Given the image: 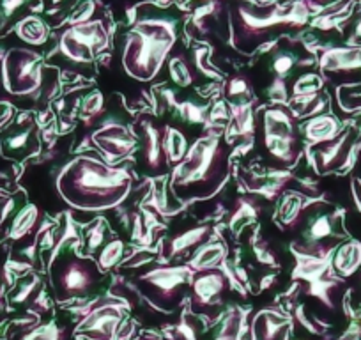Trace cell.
<instances>
[{
  "label": "cell",
  "mask_w": 361,
  "mask_h": 340,
  "mask_svg": "<svg viewBox=\"0 0 361 340\" xmlns=\"http://www.w3.org/2000/svg\"><path fill=\"white\" fill-rule=\"evenodd\" d=\"M180 25L183 15L179 9L140 6L135 23L123 34L121 62L124 71L138 82L156 80L179 41Z\"/></svg>",
  "instance_id": "obj_1"
},
{
  "label": "cell",
  "mask_w": 361,
  "mask_h": 340,
  "mask_svg": "<svg viewBox=\"0 0 361 340\" xmlns=\"http://www.w3.org/2000/svg\"><path fill=\"white\" fill-rule=\"evenodd\" d=\"M133 178L123 166H112L102 158L82 154L73 158L57 178L62 199L80 211H105L130 195Z\"/></svg>",
  "instance_id": "obj_2"
},
{
  "label": "cell",
  "mask_w": 361,
  "mask_h": 340,
  "mask_svg": "<svg viewBox=\"0 0 361 340\" xmlns=\"http://www.w3.org/2000/svg\"><path fill=\"white\" fill-rule=\"evenodd\" d=\"M231 170V147L218 135H207L190 145L188 154L177 163L170 178V190L179 200L213 197Z\"/></svg>",
  "instance_id": "obj_3"
},
{
  "label": "cell",
  "mask_w": 361,
  "mask_h": 340,
  "mask_svg": "<svg viewBox=\"0 0 361 340\" xmlns=\"http://www.w3.org/2000/svg\"><path fill=\"white\" fill-rule=\"evenodd\" d=\"M308 11L303 4L264 6L250 0H234L231 23L234 44L245 54H252L260 44L280 34L294 32L307 23Z\"/></svg>",
  "instance_id": "obj_4"
},
{
  "label": "cell",
  "mask_w": 361,
  "mask_h": 340,
  "mask_svg": "<svg viewBox=\"0 0 361 340\" xmlns=\"http://www.w3.org/2000/svg\"><path fill=\"white\" fill-rule=\"evenodd\" d=\"M103 280V272L98 262L90 257H83L71 250H64L57 255L50 268V282L55 300L66 301L85 300L96 293Z\"/></svg>",
  "instance_id": "obj_5"
},
{
  "label": "cell",
  "mask_w": 361,
  "mask_h": 340,
  "mask_svg": "<svg viewBox=\"0 0 361 340\" xmlns=\"http://www.w3.org/2000/svg\"><path fill=\"white\" fill-rule=\"evenodd\" d=\"M193 272L190 266H152L137 277V289L156 310L173 312L188 294Z\"/></svg>",
  "instance_id": "obj_6"
},
{
  "label": "cell",
  "mask_w": 361,
  "mask_h": 340,
  "mask_svg": "<svg viewBox=\"0 0 361 340\" xmlns=\"http://www.w3.org/2000/svg\"><path fill=\"white\" fill-rule=\"evenodd\" d=\"M109 44V32L102 20H90L80 25H71L61 36L55 57H61L66 68L75 71H92L98 51Z\"/></svg>",
  "instance_id": "obj_7"
},
{
  "label": "cell",
  "mask_w": 361,
  "mask_h": 340,
  "mask_svg": "<svg viewBox=\"0 0 361 340\" xmlns=\"http://www.w3.org/2000/svg\"><path fill=\"white\" fill-rule=\"evenodd\" d=\"M262 147L269 162L280 169H287L300 154V137L293 117L282 109H267L260 117Z\"/></svg>",
  "instance_id": "obj_8"
},
{
  "label": "cell",
  "mask_w": 361,
  "mask_h": 340,
  "mask_svg": "<svg viewBox=\"0 0 361 340\" xmlns=\"http://www.w3.org/2000/svg\"><path fill=\"white\" fill-rule=\"evenodd\" d=\"M4 89L15 102H34L43 92V66L36 51L13 48L6 54Z\"/></svg>",
  "instance_id": "obj_9"
},
{
  "label": "cell",
  "mask_w": 361,
  "mask_h": 340,
  "mask_svg": "<svg viewBox=\"0 0 361 340\" xmlns=\"http://www.w3.org/2000/svg\"><path fill=\"white\" fill-rule=\"evenodd\" d=\"M192 308L197 314H214L224 307L228 293V280L221 269H202L192 277Z\"/></svg>",
  "instance_id": "obj_10"
},
{
  "label": "cell",
  "mask_w": 361,
  "mask_h": 340,
  "mask_svg": "<svg viewBox=\"0 0 361 340\" xmlns=\"http://www.w3.org/2000/svg\"><path fill=\"white\" fill-rule=\"evenodd\" d=\"M137 138L138 163L144 165V172L149 176H161L169 170V159L163 156V135L159 128L154 126L149 119H144L135 130Z\"/></svg>",
  "instance_id": "obj_11"
},
{
  "label": "cell",
  "mask_w": 361,
  "mask_h": 340,
  "mask_svg": "<svg viewBox=\"0 0 361 340\" xmlns=\"http://www.w3.org/2000/svg\"><path fill=\"white\" fill-rule=\"evenodd\" d=\"M123 319L124 314L121 305H99V307L89 310L76 332L89 340H114V335Z\"/></svg>",
  "instance_id": "obj_12"
},
{
  "label": "cell",
  "mask_w": 361,
  "mask_h": 340,
  "mask_svg": "<svg viewBox=\"0 0 361 340\" xmlns=\"http://www.w3.org/2000/svg\"><path fill=\"white\" fill-rule=\"evenodd\" d=\"M336 227H338V217L331 211H321L317 207L307 210L301 214L296 229L301 231V238L307 245L321 246L329 239H336Z\"/></svg>",
  "instance_id": "obj_13"
},
{
  "label": "cell",
  "mask_w": 361,
  "mask_h": 340,
  "mask_svg": "<svg viewBox=\"0 0 361 340\" xmlns=\"http://www.w3.org/2000/svg\"><path fill=\"white\" fill-rule=\"evenodd\" d=\"M94 144L98 145L99 151L106 156L110 163H116L119 159L126 158L131 152L137 151V138L131 135L121 124H106L99 128L92 137Z\"/></svg>",
  "instance_id": "obj_14"
},
{
  "label": "cell",
  "mask_w": 361,
  "mask_h": 340,
  "mask_svg": "<svg viewBox=\"0 0 361 340\" xmlns=\"http://www.w3.org/2000/svg\"><path fill=\"white\" fill-rule=\"evenodd\" d=\"M37 149H39V138H37L36 124L32 121L18 123L16 126L9 128L0 138V151L6 158H29Z\"/></svg>",
  "instance_id": "obj_15"
},
{
  "label": "cell",
  "mask_w": 361,
  "mask_h": 340,
  "mask_svg": "<svg viewBox=\"0 0 361 340\" xmlns=\"http://www.w3.org/2000/svg\"><path fill=\"white\" fill-rule=\"evenodd\" d=\"M293 319L275 308L257 312L250 326V340H289Z\"/></svg>",
  "instance_id": "obj_16"
},
{
  "label": "cell",
  "mask_w": 361,
  "mask_h": 340,
  "mask_svg": "<svg viewBox=\"0 0 361 340\" xmlns=\"http://www.w3.org/2000/svg\"><path fill=\"white\" fill-rule=\"evenodd\" d=\"M314 57L298 44H279L269 54V68L276 75V80H286L300 69L314 66Z\"/></svg>",
  "instance_id": "obj_17"
},
{
  "label": "cell",
  "mask_w": 361,
  "mask_h": 340,
  "mask_svg": "<svg viewBox=\"0 0 361 340\" xmlns=\"http://www.w3.org/2000/svg\"><path fill=\"white\" fill-rule=\"evenodd\" d=\"M209 236L211 227H207V225L183 231L180 234L173 236L169 241H165V259L166 261H172V259L188 255L192 250H197L200 245H204Z\"/></svg>",
  "instance_id": "obj_18"
},
{
  "label": "cell",
  "mask_w": 361,
  "mask_h": 340,
  "mask_svg": "<svg viewBox=\"0 0 361 340\" xmlns=\"http://www.w3.org/2000/svg\"><path fill=\"white\" fill-rule=\"evenodd\" d=\"M321 68L324 73L357 71L361 69V51L333 48L322 55Z\"/></svg>",
  "instance_id": "obj_19"
},
{
  "label": "cell",
  "mask_w": 361,
  "mask_h": 340,
  "mask_svg": "<svg viewBox=\"0 0 361 340\" xmlns=\"http://www.w3.org/2000/svg\"><path fill=\"white\" fill-rule=\"evenodd\" d=\"M224 257H225V248L221 243L206 241L192 253L188 266L193 273L202 272V269H213V268H218V265L224 261Z\"/></svg>",
  "instance_id": "obj_20"
},
{
  "label": "cell",
  "mask_w": 361,
  "mask_h": 340,
  "mask_svg": "<svg viewBox=\"0 0 361 340\" xmlns=\"http://www.w3.org/2000/svg\"><path fill=\"white\" fill-rule=\"evenodd\" d=\"M303 133L312 144H326L335 140L338 133V121L331 116H317L303 124Z\"/></svg>",
  "instance_id": "obj_21"
},
{
  "label": "cell",
  "mask_w": 361,
  "mask_h": 340,
  "mask_svg": "<svg viewBox=\"0 0 361 340\" xmlns=\"http://www.w3.org/2000/svg\"><path fill=\"white\" fill-rule=\"evenodd\" d=\"M16 34H18L23 43L39 47V44L47 43L48 36H50V29H48L47 22L43 18H39L37 15H29L22 22H18Z\"/></svg>",
  "instance_id": "obj_22"
},
{
  "label": "cell",
  "mask_w": 361,
  "mask_h": 340,
  "mask_svg": "<svg viewBox=\"0 0 361 340\" xmlns=\"http://www.w3.org/2000/svg\"><path fill=\"white\" fill-rule=\"evenodd\" d=\"M37 220H39V211L32 204L20 207L18 213L13 217L11 225H9V238L13 241H22L23 238H29L36 231Z\"/></svg>",
  "instance_id": "obj_23"
},
{
  "label": "cell",
  "mask_w": 361,
  "mask_h": 340,
  "mask_svg": "<svg viewBox=\"0 0 361 340\" xmlns=\"http://www.w3.org/2000/svg\"><path fill=\"white\" fill-rule=\"evenodd\" d=\"M166 73H169L170 80L180 89L193 87V83L199 78L197 69H193V66L186 61L185 55L180 54L170 55V59L166 61Z\"/></svg>",
  "instance_id": "obj_24"
},
{
  "label": "cell",
  "mask_w": 361,
  "mask_h": 340,
  "mask_svg": "<svg viewBox=\"0 0 361 340\" xmlns=\"http://www.w3.org/2000/svg\"><path fill=\"white\" fill-rule=\"evenodd\" d=\"M345 142L347 137H342L338 142L331 140V142H326L322 144L321 147L315 149L314 156H315V162H317V169L319 172H328V170H333L335 166H338L340 163L343 162L345 158Z\"/></svg>",
  "instance_id": "obj_25"
},
{
  "label": "cell",
  "mask_w": 361,
  "mask_h": 340,
  "mask_svg": "<svg viewBox=\"0 0 361 340\" xmlns=\"http://www.w3.org/2000/svg\"><path fill=\"white\" fill-rule=\"evenodd\" d=\"M188 151L190 144L186 135L177 128H165V131H163V152H165V158L169 159V163H176V165L180 163L188 154Z\"/></svg>",
  "instance_id": "obj_26"
},
{
  "label": "cell",
  "mask_w": 361,
  "mask_h": 340,
  "mask_svg": "<svg viewBox=\"0 0 361 340\" xmlns=\"http://www.w3.org/2000/svg\"><path fill=\"white\" fill-rule=\"evenodd\" d=\"M303 214V197L298 193H287L276 207V221L286 229H296Z\"/></svg>",
  "instance_id": "obj_27"
},
{
  "label": "cell",
  "mask_w": 361,
  "mask_h": 340,
  "mask_svg": "<svg viewBox=\"0 0 361 340\" xmlns=\"http://www.w3.org/2000/svg\"><path fill=\"white\" fill-rule=\"evenodd\" d=\"M361 265V245L356 241H349L340 246L335 253V266L340 275H350L356 272L357 266Z\"/></svg>",
  "instance_id": "obj_28"
},
{
  "label": "cell",
  "mask_w": 361,
  "mask_h": 340,
  "mask_svg": "<svg viewBox=\"0 0 361 340\" xmlns=\"http://www.w3.org/2000/svg\"><path fill=\"white\" fill-rule=\"evenodd\" d=\"M36 2L37 0H0V30H6L15 22H22Z\"/></svg>",
  "instance_id": "obj_29"
},
{
  "label": "cell",
  "mask_w": 361,
  "mask_h": 340,
  "mask_svg": "<svg viewBox=\"0 0 361 340\" xmlns=\"http://www.w3.org/2000/svg\"><path fill=\"white\" fill-rule=\"evenodd\" d=\"M124 257V243L121 239H114V241L106 243L105 248L102 250V253L98 255V266L103 273L112 269L114 266H117L121 262V259Z\"/></svg>",
  "instance_id": "obj_30"
},
{
  "label": "cell",
  "mask_w": 361,
  "mask_h": 340,
  "mask_svg": "<svg viewBox=\"0 0 361 340\" xmlns=\"http://www.w3.org/2000/svg\"><path fill=\"white\" fill-rule=\"evenodd\" d=\"M22 340H66V329L59 328L54 322L43 326H34L27 333H23Z\"/></svg>",
  "instance_id": "obj_31"
},
{
  "label": "cell",
  "mask_w": 361,
  "mask_h": 340,
  "mask_svg": "<svg viewBox=\"0 0 361 340\" xmlns=\"http://www.w3.org/2000/svg\"><path fill=\"white\" fill-rule=\"evenodd\" d=\"M322 87L321 76L315 73H303L296 78L293 85V95L294 96H310L317 95L319 89Z\"/></svg>",
  "instance_id": "obj_32"
},
{
  "label": "cell",
  "mask_w": 361,
  "mask_h": 340,
  "mask_svg": "<svg viewBox=\"0 0 361 340\" xmlns=\"http://www.w3.org/2000/svg\"><path fill=\"white\" fill-rule=\"evenodd\" d=\"M96 11H98L96 0H80L78 4L73 8L71 16L68 18V22L71 23V25L87 23V22H90V20H94Z\"/></svg>",
  "instance_id": "obj_33"
},
{
  "label": "cell",
  "mask_w": 361,
  "mask_h": 340,
  "mask_svg": "<svg viewBox=\"0 0 361 340\" xmlns=\"http://www.w3.org/2000/svg\"><path fill=\"white\" fill-rule=\"evenodd\" d=\"M37 284H41L37 277H29V279L22 280V282L18 284V287H16V289H15V293H13L11 296H9V301H11L13 305L27 303V301H29L30 298L36 296Z\"/></svg>",
  "instance_id": "obj_34"
},
{
  "label": "cell",
  "mask_w": 361,
  "mask_h": 340,
  "mask_svg": "<svg viewBox=\"0 0 361 340\" xmlns=\"http://www.w3.org/2000/svg\"><path fill=\"white\" fill-rule=\"evenodd\" d=\"M103 105H105V99H103V95L99 91H92L83 98L82 102V116L92 117L102 114Z\"/></svg>",
  "instance_id": "obj_35"
},
{
  "label": "cell",
  "mask_w": 361,
  "mask_h": 340,
  "mask_svg": "<svg viewBox=\"0 0 361 340\" xmlns=\"http://www.w3.org/2000/svg\"><path fill=\"white\" fill-rule=\"evenodd\" d=\"M228 99L235 102V99L243 98V96L250 95V85L246 83L245 78H232L227 85V91H225Z\"/></svg>",
  "instance_id": "obj_36"
},
{
  "label": "cell",
  "mask_w": 361,
  "mask_h": 340,
  "mask_svg": "<svg viewBox=\"0 0 361 340\" xmlns=\"http://www.w3.org/2000/svg\"><path fill=\"white\" fill-rule=\"evenodd\" d=\"M105 243V224L99 221L98 225L89 231V238H87V245H89L90 250H98L99 246Z\"/></svg>",
  "instance_id": "obj_37"
},
{
  "label": "cell",
  "mask_w": 361,
  "mask_h": 340,
  "mask_svg": "<svg viewBox=\"0 0 361 340\" xmlns=\"http://www.w3.org/2000/svg\"><path fill=\"white\" fill-rule=\"evenodd\" d=\"M135 335H137V326H135V322L131 319H123L119 328H117L116 335H114V340H133L137 339Z\"/></svg>",
  "instance_id": "obj_38"
},
{
  "label": "cell",
  "mask_w": 361,
  "mask_h": 340,
  "mask_svg": "<svg viewBox=\"0 0 361 340\" xmlns=\"http://www.w3.org/2000/svg\"><path fill=\"white\" fill-rule=\"evenodd\" d=\"M44 6H47L48 13H59L66 11V9H71L78 4L80 0H43Z\"/></svg>",
  "instance_id": "obj_39"
},
{
  "label": "cell",
  "mask_w": 361,
  "mask_h": 340,
  "mask_svg": "<svg viewBox=\"0 0 361 340\" xmlns=\"http://www.w3.org/2000/svg\"><path fill=\"white\" fill-rule=\"evenodd\" d=\"M4 61H6V50L0 48V89H4Z\"/></svg>",
  "instance_id": "obj_40"
},
{
  "label": "cell",
  "mask_w": 361,
  "mask_h": 340,
  "mask_svg": "<svg viewBox=\"0 0 361 340\" xmlns=\"http://www.w3.org/2000/svg\"><path fill=\"white\" fill-rule=\"evenodd\" d=\"M289 0H260V4L264 6H275V4H287Z\"/></svg>",
  "instance_id": "obj_41"
},
{
  "label": "cell",
  "mask_w": 361,
  "mask_h": 340,
  "mask_svg": "<svg viewBox=\"0 0 361 340\" xmlns=\"http://www.w3.org/2000/svg\"><path fill=\"white\" fill-rule=\"evenodd\" d=\"M353 40L356 41V40H360L361 41V20L360 22L356 23V29H354V36H353Z\"/></svg>",
  "instance_id": "obj_42"
},
{
  "label": "cell",
  "mask_w": 361,
  "mask_h": 340,
  "mask_svg": "<svg viewBox=\"0 0 361 340\" xmlns=\"http://www.w3.org/2000/svg\"><path fill=\"white\" fill-rule=\"evenodd\" d=\"M76 340H89V339H85V336H82V335H78V336H76Z\"/></svg>",
  "instance_id": "obj_43"
},
{
  "label": "cell",
  "mask_w": 361,
  "mask_h": 340,
  "mask_svg": "<svg viewBox=\"0 0 361 340\" xmlns=\"http://www.w3.org/2000/svg\"><path fill=\"white\" fill-rule=\"evenodd\" d=\"M137 340H156V339H140V336H138Z\"/></svg>",
  "instance_id": "obj_44"
},
{
  "label": "cell",
  "mask_w": 361,
  "mask_h": 340,
  "mask_svg": "<svg viewBox=\"0 0 361 340\" xmlns=\"http://www.w3.org/2000/svg\"><path fill=\"white\" fill-rule=\"evenodd\" d=\"M0 154H2V151H0Z\"/></svg>",
  "instance_id": "obj_45"
}]
</instances>
